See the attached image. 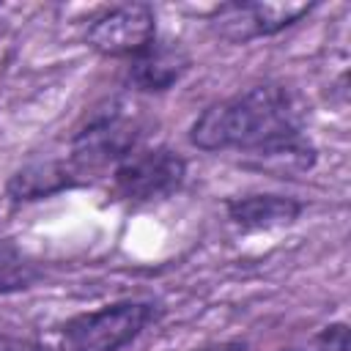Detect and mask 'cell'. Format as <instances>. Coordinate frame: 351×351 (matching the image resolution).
I'll return each instance as SVG.
<instances>
[{"label": "cell", "mask_w": 351, "mask_h": 351, "mask_svg": "<svg viewBox=\"0 0 351 351\" xmlns=\"http://www.w3.org/2000/svg\"><path fill=\"white\" fill-rule=\"evenodd\" d=\"M304 118L307 107L291 88L263 82L206 107L195 118L189 140L200 151L239 148L252 154L271 143L304 134Z\"/></svg>", "instance_id": "6da1fadb"}, {"label": "cell", "mask_w": 351, "mask_h": 351, "mask_svg": "<svg viewBox=\"0 0 351 351\" xmlns=\"http://www.w3.org/2000/svg\"><path fill=\"white\" fill-rule=\"evenodd\" d=\"M315 343H318L324 351H348V348H351V332H348V324L337 321V324L324 326L321 335L315 337Z\"/></svg>", "instance_id": "7c38bea8"}, {"label": "cell", "mask_w": 351, "mask_h": 351, "mask_svg": "<svg viewBox=\"0 0 351 351\" xmlns=\"http://www.w3.org/2000/svg\"><path fill=\"white\" fill-rule=\"evenodd\" d=\"M195 351H247V343H241V340H228V343H214V346L195 348Z\"/></svg>", "instance_id": "5bb4252c"}, {"label": "cell", "mask_w": 351, "mask_h": 351, "mask_svg": "<svg viewBox=\"0 0 351 351\" xmlns=\"http://www.w3.org/2000/svg\"><path fill=\"white\" fill-rule=\"evenodd\" d=\"M315 145L307 140V134H296L280 143H271L266 148H258L247 154V167L261 170L274 178H296L313 170L315 165Z\"/></svg>", "instance_id": "30bf717a"}, {"label": "cell", "mask_w": 351, "mask_h": 351, "mask_svg": "<svg viewBox=\"0 0 351 351\" xmlns=\"http://www.w3.org/2000/svg\"><path fill=\"white\" fill-rule=\"evenodd\" d=\"M159 307L151 302H115L63 324L58 351H121L151 321Z\"/></svg>", "instance_id": "3957f363"}, {"label": "cell", "mask_w": 351, "mask_h": 351, "mask_svg": "<svg viewBox=\"0 0 351 351\" xmlns=\"http://www.w3.org/2000/svg\"><path fill=\"white\" fill-rule=\"evenodd\" d=\"M140 121L123 101H110L93 110L85 123L71 137V165L80 176L118 165L132 151H137L140 140Z\"/></svg>", "instance_id": "7a4b0ae2"}, {"label": "cell", "mask_w": 351, "mask_h": 351, "mask_svg": "<svg viewBox=\"0 0 351 351\" xmlns=\"http://www.w3.org/2000/svg\"><path fill=\"white\" fill-rule=\"evenodd\" d=\"M285 351H299V348H285Z\"/></svg>", "instance_id": "9a60e30c"}, {"label": "cell", "mask_w": 351, "mask_h": 351, "mask_svg": "<svg viewBox=\"0 0 351 351\" xmlns=\"http://www.w3.org/2000/svg\"><path fill=\"white\" fill-rule=\"evenodd\" d=\"M228 219L244 233L288 228L299 219L304 203L291 195H244L228 200Z\"/></svg>", "instance_id": "ba28073f"}, {"label": "cell", "mask_w": 351, "mask_h": 351, "mask_svg": "<svg viewBox=\"0 0 351 351\" xmlns=\"http://www.w3.org/2000/svg\"><path fill=\"white\" fill-rule=\"evenodd\" d=\"M313 8H315V3L233 0V3L217 5L208 19L222 38H228L233 44H247L252 38H266V36H274V33L296 25Z\"/></svg>", "instance_id": "8992f818"}, {"label": "cell", "mask_w": 351, "mask_h": 351, "mask_svg": "<svg viewBox=\"0 0 351 351\" xmlns=\"http://www.w3.org/2000/svg\"><path fill=\"white\" fill-rule=\"evenodd\" d=\"M186 178V162L173 148H145L132 151L115 165L112 181L115 192L132 203H154L176 195Z\"/></svg>", "instance_id": "277c9868"}, {"label": "cell", "mask_w": 351, "mask_h": 351, "mask_svg": "<svg viewBox=\"0 0 351 351\" xmlns=\"http://www.w3.org/2000/svg\"><path fill=\"white\" fill-rule=\"evenodd\" d=\"M41 269L11 239H0V293H16L36 285Z\"/></svg>", "instance_id": "8fae6325"}, {"label": "cell", "mask_w": 351, "mask_h": 351, "mask_svg": "<svg viewBox=\"0 0 351 351\" xmlns=\"http://www.w3.org/2000/svg\"><path fill=\"white\" fill-rule=\"evenodd\" d=\"M189 63V52L178 41H154L129 60L126 85L140 93H165L186 74Z\"/></svg>", "instance_id": "52a82bcc"}, {"label": "cell", "mask_w": 351, "mask_h": 351, "mask_svg": "<svg viewBox=\"0 0 351 351\" xmlns=\"http://www.w3.org/2000/svg\"><path fill=\"white\" fill-rule=\"evenodd\" d=\"M77 184H80V173L74 170L71 162L47 159V162H30V165L19 167L8 178L5 195L14 203H27V200H44L58 192L74 189Z\"/></svg>", "instance_id": "9c48e42d"}, {"label": "cell", "mask_w": 351, "mask_h": 351, "mask_svg": "<svg viewBox=\"0 0 351 351\" xmlns=\"http://www.w3.org/2000/svg\"><path fill=\"white\" fill-rule=\"evenodd\" d=\"M85 41L104 58H134L156 41V14L148 3H123L90 19Z\"/></svg>", "instance_id": "5b68a950"}, {"label": "cell", "mask_w": 351, "mask_h": 351, "mask_svg": "<svg viewBox=\"0 0 351 351\" xmlns=\"http://www.w3.org/2000/svg\"><path fill=\"white\" fill-rule=\"evenodd\" d=\"M0 351H44L36 343H22V340H0Z\"/></svg>", "instance_id": "4fadbf2b"}]
</instances>
